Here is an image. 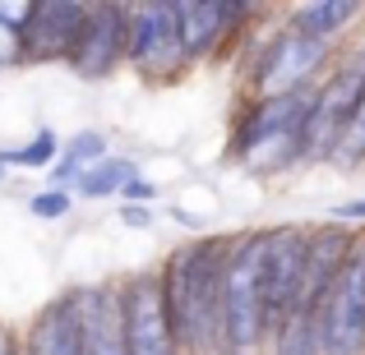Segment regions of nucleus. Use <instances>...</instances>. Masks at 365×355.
Wrapping results in <instances>:
<instances>
[{
	"instance_id": "ddd939ff",
	"label": "nucleus",
	"mask_w": 365,
	"mask_h": 355,
	"mask_svg": "<svg viewBox=\"0 0 365 355\" xmlns=\"http://www.w3.org/2000/svg\"><path fill=\"white\" fill-rule=\"evenodd\" d=\"M28 355H83L74 291H65L61 300H51L42 314H37L33 332H28Z\"/></svg>"
},
{
	"instance_id": "6ab92c4d",
	"label": "nucleus",
	"mask_w": 365,
	"mask_h": 355,
	"mask_svg": "<svg viewBox=\"0 0 365 355\" xmlns=\"http://www.w3.org/2000/svg\"><path fill=\"white\" fill-rule=\"evenodd\" d=\"M329 161H338V166H347V171L365 161V107H361V116L347 124V134L338 139V148H333Z\"/></svg>"
},
{
	"instance_id": "9b49d317",
	"label": "nucleus",
	"mask_w": 365,
	"mask_h": 355,
	"mask_svg": "<svg viewBox=\"0 0 365 355\" xmlns=\"http://www.w3.org/2000/svg\"><path fill=\"white\" fill-rule=\"evenodd\" d=\"M74 314H79L83 355H130L120 286H83V291H74Z\"/></svg>"
},
{
	"instance_id": "4468645a",
	"label": "nucleus",
	"mask_w": 365,
	"mask_h": 355,
	"mask_svg": "<svg viewBox=\"0 0 365 355\" xmlns=\"http://www.w3.org/2000/svg\"><path fill=\"white\" fill-rule=\"evenodd\" d=\"M356 14H361V5H351V0H314V5L296 9V28L310 33V37H319V42H329V37L342 33Z\"/></svg>"
},
{
	"instance_id": "0eeeda50",
	"label": "nucleus",
	"mask_w": 365,
	"mask_h": 355,
	"mask_svg": "<svg viewBox=\"0 0 365 355\" xmlns=\"http://www.w3.org/2000/svg\"><path fill=\"white\" fill-rule=\"evenodd\" d=\"M361 107H365V60H351L314 92V116L310 129H305V161L333 157L338 139L361 116Z\"/></svg>"
},
{
	"instance_id": "f03ea898",
	"label": "nucleus",
	"mask_w": 365,
	"mask_h": 355,
	"mask_svg": "<svg viewBox=\"0 0 365 355\" xmlns=\"http://www.w3.org/2000/svg\"><path fill=\"white\" fill-rule=\"evenodd\" d=\"M264 245L268 231H245L236 235V249L227 258V282H222V332L227 351L250 355L268 332L264 314Z\"/></svg>"
},
{
	"instance_id": "1a4fd4ad",
	"label": "nucleus",
	"mask_w": 365,
	"mask_h": 355,
	"mask_svg": "<svg viewBox=\"0 0 365 355\" xmlns=\"http://www.w3.org/2000/svg\"><path fill=\"white\" fill-rule=\"evenodd\" d=\"M324 55H329V42L301 33V28L277 33L273 42H268V51L259 55V65H255L259 92H264V97H287V92H301L305 79H310V74L324 65Z\"/></svg>"
},
{
	"instance_id": "423d86ee",
	"label": "nucleus",
	"mask_w": 365,
	"mask_h": 355,
	"mask_svg": "<svg viewBox=\"0 0 365 355\" xmlns=\"http://www.w3.org/2000/svg\"><path fill=\"white\" fill-rule=\"evenodd\" d=\"M125 60L148 79H171L176 70L190 65L185 42H180V14L171 0L130 5V55Z\"/></svg>"
},
{
	"instance_id": "f8f14e48",
	"label": "nucleus",
	"mask_w": 365,
	"mask_h": 355,
	"mask_svg": "<svg viewBox=\"0 0 365 355\" xmlns=\"http://www.w3.org/2000/svg\"><path fill=\"white\" fill-rule=\"evenodd\" d=\"M176 14H180L185 55L190 60H204V55H213L236 33V23L250 14V5H236V0H180Z\"/></svg>"
},
{
	"instance_id": "5701e85b",
	"label": "nucleus",
	"mask_w": 365,
	"mask_h": 355,
	"mask_svg": "<svg viewBox=\"0 0 365 355\" xmlns=\"http://www.w3.org/2000/svg\"><path fill=\"white\" fill-rule=\"evenodd\" d=\"M125 222H130V226H143V222H148V213H143V208H125Z\"/></svg>"
},
{
	"instance_id": "b1692460",
	"label": "nucleus",
	"mask_w": 365,
	"mask_h": 355,
	"mask_svg": "<svg viewBox=\"0 0 365 355\" xmlns=\"http://www.w3.org/2000/svg\"><path fill=\"white\" fill-rule=\"evenodd\" d=\"M0 355H19V346H14V337H9V332H0Z\"/></svg>"
},
{
	"instance_id": "f3484780",
	"label": "nucleus",
	"mask_w": 365,
	"mask_h": 355,
	"mask_svg": "<svg viewBox=\"0 0 365 355\" xmlns=\"http://www.w3.org/2000/svg\"><path fill=\"white\" fill-rule=\"evenodd\" d=\"M273 355H319V337H314V328L301 314H292V319L273 332Z\"/></svg>"
},
{
	"instance_id": "9d476101",
	"label": "nucleus",
	"mask_w": 365,
	"mask_h": 355,
	"mask_svg": "<svg viewBox=\"0 0 365 355\" xmlns=\"http://www.w3.org/2000/svg\"><path fill=\"white\" fill-rule=\"evenodd\" d=\"M125 55H130V5H93L70 70L79 79H107Z\"/></svg>"
},
{
	"instance_id": "f257e3e1",
	"label": "nucleus",
	"mask_w": 365,
	"mask_h": 355,
	"mask_svg": "<svg viewBox=\"0 0 365 355\" xmlns=\"http://www.w3.org/2000/svg\"><path fill=\"white\" fill-rule=\"evenodd\" d=\"M232 249H236V235H208L176 249L162 267L180 346H190L195 355H232L222 332V282H227Z\"/></svg>"
},
{
	"instance_id": "a211bd4d",
	"label": "nucleus",
	"mask_w": 365,
	"mask_h": 355,
	"mask_svg": "<svg viewBox=\"0 0 365 355\" xmlns=\"http://www.w3.org/2000/svg\"><path fill=\"white\" fill-rule=\"evenodd\" d=\"M56 152H61V143H56L51 129H42L28 148H14V152H0V166H46V161H56Z\"/></svg>"
},
{
	"instance_id": "7ed1b4c3",
	"label": "nucleus",
	"mask_w": 365,
	"mask_h": 355,
	"mask_svg": "<svg viewBox=\"0 0 365 355\" xmlns=\"http://www.w3.org/2000/svg\"><path fill=\"white\" fill-rule=\"evenodd\" d=\"M120 309H125L130 355H180V332L176 319H171L162 272H134L120 286Z\"/></svg>"
},
{
	"instance_id": "dca6fc26",
	"label": "nucleus",
	"mask_w": 365,
	"mask_h": 355,
	"mask_svg": "<svg viewBox=\"0 0 365 355\" xmlns=\"http://www.w3.org/2000/svg\"><path fill=\"white\" fill-rule=\"evenodd\" d=\"M98 161H107V143H102V134H79V139L70 143V152H65V161L56 166V180H70L74 171H93Z\"/></svg>"
},
{
	"instance_id": "20e7f679",
	"label": "nucleus",
	"mask_w": 365,
	"mask_h": 355,
	"mask_svg": "<svg viewBox=\"0 0 365 355\" xmlns=\"http://www.w3.org/2000/svg\"><path fill=\"white\" fill-rule=\"evenodd\" d=\"M305 263H310V231L301 226H273L264 245V314L268 332H277L305 295Z\"/></svg>"
},
{
	"instance_id": "aec40b11",
	"label": "nucleus",
	"mask_w": 365,
	"mask_h": 355,
	"mask_svg": "<svg viewBox=\"0 0 365 355\" xmlns=\"http://www.w3.org/2000/svg\"><path fill=\"white\" fill-rule=\"evenodd\" d=\"M33 213L37 217H65L70 213V194H65V189H46V194L33 198Z\"/></svg>"
},
{
	"instance_id": "412c9836",
	"label": "nucleus",
	"mask_w": 365,
	"mask_h": 355,
	"mask_svg": "<svg viewBox=\"0 0 365 355\" xmlns=\"http://www.w3.org/2000/svg\"><path fill=\"white\" fill-rule=\"evenodd\" d=\"M125 198H158V185H148V180H130V185H125Z\"/></svg>"
},
{
	"instance_id": "6e6552de",
	"label": "nucleus",
	"mask_w": 365,
	"mask_h": 355,
	"mask_svg": "<svg viewBox=\"0 0 365 355\" xmlns=\"http://www.w3.org/2000/svg\"><path fill=\"white\" fill-rule=\"evenodd\" d=\"M93 5H74V0H42L28 5L24 18V60H74L88 28Z\"/></svg>"
},
{
	"instance_id": "4be33fe9",
	"label": "nucleus",
	"mask_w": 365,
	"mask_h": 355,
	"mask_svg": "<svg viewBox=\"0 0 365 355\" xmlns=\"http://www.w3.org/2000/svg\"><path fill=\"white\" fill-rule=\"evenodd\" d=\"M333 217H338V222H342V217H351V222H365V198H356V203H342Z\"/></svg>"
},
{
	"instance_id": "2eb2a0df",
	"label": "nucleus",
	"mask_w": 365,
	"mask_h": 355,
	"mask_svg": "<svg viewBox=\"0 0 365 355\" xmlns=\"http://www.w3.org/2000/svg\"><path fill=\"white\" fill-rule=\"evenodd\" d=\"M130 180H139V176H134V166H130V161H120V157H107V161H98L93 171H83V176H79V194H83V198L125 194V185H130Z\"/></svg>"
},
{
	"instance_id": "39448f33",
	"label": "nucleus",
	"mask_w": 365,
	"mask_h": 355,
	"mask_svg": "<svg viewBox=\"0 0 365 355\" xmlns=\"http://www.w3.org/2000/svg\"><path fill=\"white\" fill-rule=\"evenodd\" d=\"M319 351L324 355H361L365 351V235H356L338 282L329 291L319 319Z\"/></svg>"
}]
</instances>
